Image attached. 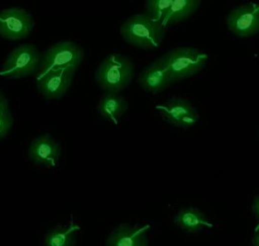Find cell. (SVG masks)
Wrapping results in <instances>:
<instances>
[{
    "mask_svg": "<svg viewBox=\"0 0 259 246\" xmlns=\"http://www.w3.org/2000/svg\"><path fill=\"white\" fill-rule=\"evenodd\" d=\"M165 31L162 24L145 13L133 15L120 27L123 39L131 46L143 50L157 49L164 39Z\"/></svg>",
    "mask_w": 259,
    "mask_h": 246,
    "instance_id": "1",
    "label": "cell"
},
{
    "mask_svg": "<svg viewBox=\"0 0 259 246\" xmlns=\"http://www.w3.org/2000/svg\"><path fill=\"white\" fill-rule=\"evenodd\" d=\"M134 75L132 60L122 54L112 53L98 66L96 81L105 92L118 93L129 86Z\"/></svg>",
    "mask_w": 259,
    "mask_h": 246,
    "instance_id": "2",
    "label": "cell"
},
{
    "mask_svg": "<svg viewBox=\"0 0 259 246\" xmlns=\"http://www.w3.org/2000/svg\"><path fill=\"white\" fill-rule=\"evenodd\" d=\"M160 61L167 68L174 83L193 77L205 68L208 56L194 47H179L164 54Z\"/></svg>",
    "mask_w": 259,
    "mask_h": 246,
    "instance_id": "3",
    "label": "cell"
},
{
    "mask_svg": "<svg viewBox=\"0 0 259 246\" xmlns=\"http://www.w3.org/2000/svg\"><path fill=\"white\" fill-rule=\"evenodd\" d=\"M84 56L83 49L72 41H60L54 44L41 57L36 81L52 71L64 69L77 71Z\"/></svg>",
    "mask_w": 259,
    "mask_h": 246,
    "instance_id": "4",
    "label": "cell"
},
{
    "mask_svg": "<svg viewBox=\"0 0 259 246\" xmlns=\"http://www.w3.org/2000/svg\"><path fill=\"white\" fill-rule=\"evenodd\" d=\"M40 61V53L34 45H20L7 56L0 70V77L17 80L31 76L38 70Z\"/></svg>",
    "mask_w": 259,
    "mask_h": 246,
    "instance_id": "5",
    "label": "cell"
},
{
    "mask_svg": "<svg viewBox=\"0 0 259 246\" xmlns=\"http://www.w3.org/2000/svg\"><path fill=\"white\" fill-rule=\"evenodd\" d=\"M34 27L31 15L20 7L0 10V36L18 41L28 37Z\"/></svg>",
    "mask_w": 259,
    "mask_h": 246,
    "instance_id": "6",
    "label": "cell"
},
{
    "mask_svg": "<svg viewBox=\"0 0 259 246\" xmlns=\"http://www.w3.org/2000/svg\"><path fill=\"white\" fill-rule=\"evenodd\" d=\"M231 33L241 38L254 36L259 32V3H247L232 9L226 17Z\"/></svg>",
    "mask_w": 259,
    "mask_h": 246,
    "instance_id": "7",
    "label": "cell"
},
{
    "mask_svg": "<svg viewBox=\"0 0 259 246\" xmlns=\"http://www.w3.org/2000/svg\"><path fill=\"white\" fill-rule=\"evenodd\" d=\"M161 116L169 125L187 130L193 128L199 121V113L192 104L182 97H172L156 106Z\"/></svg>",
    "mask_w": 259,
    "mask_h": 246,
    "instance_id": "8",
    "label": "cell"
},
{
    "mask_svg": "<svg viewBox=\"0 0 259 246\" xmlns=\"http://www.w3.org/2000/svg\"><path fill=\"white\" fill-rule=\"evenodd\" d=\"M62 154V146L49 134L35 137L28 146V158L35 165L55 168Z\"/></svg>",
    "mask_w": 259,
    "mask_h": 246,
    "instance_id": "9",
    "label": "cell"
},
{
    "mask_svg": "<svg viewBox=\"0 0 259 246\" xmlns=\"http://www.w3.org/2000/svg\"><path fill=\"white\" fill-rule=\"evenodd\" d=\"M75 73L73 69L52 71L36 81V88L46 100H60L69 90Z\"/></svg>",
    "mask_w": 259,
    "mask_h": 246,
    "instance_id": "10",
    "label": "cell"
},
{
    "mask_svg": "<svg viewBox=\"0 0 259 246\" xmlns=\"http://www.w3.org/2000/svg\"><path fill=\"white\" fill-rule=\"evenodd\" d=\"M138 81L143 91L152 94L160 93L174 84L167 68L160 59L147 65L141 72Z\"/></svg>",
    "mask_w": 259,
    "mask_h": 246,
    "instance_id": "11",
    "label": "cell"
},
{
    "mask_svg": "<svg viewBox=\"0 0 259 246\" xmlns=\"http://www.w3.org/2000/svg\"><path fill=\"white\" fill-rule=\"evenodd\" d=\"M150 225L121 224L109 233L105 246H148Z\"/></svg>",
    "mask_w": 259,
    "mask_h": 246,
    "instance_id": "12",
    "label": "cell"
},
{
    "mask_svg": "<svg viewBox=\"0 0 259 246\" xmlns=\"http://www.w3.org/2000/svg\"><path fill=\"white\" fill-rule=\"evenodd\" d=\"M174 223L186 233H199L213 227L203 211L192 207L181 208L174 217Z\"/></svg>",
    "mask_w": 259,
    "mask_h": 246,
    "instance_id": "13",
    "label": "cell"
},
{
    "mask_svg": "<svg viewBox=\"0 0 259 246\" xmlns=\"http://www.w3.org/2000/svg\"><path fill=\"white\" fill-rule=\"evenodd\" d=\"M97 110L104 120L117 124L128 110V103L118 93L105 92L99 101Z\"/></svg>",
    "mask_w": 259,
    "mask_h": 246,
    "instance_id": "14",
    "label": "cell"
},
{
    "mask_svg": "<svg viewBox=\"0 0 259 246\" xmlns=\"http://www.w3.org/2000/svg\"><path fill=\"white\" fill-rule=\"evenodd\" d=\"M201 4V0H172L162 25L167 28L182 23L197 12Z\"/></svg>",
    "mask_w": 259,
    "mask_h": 246,
    "instance_id": "15",
    "label": "cell"
},
{
    "mask_svg": "<svg viewBox=\"0 0 259 246\" xmlns=\"http://www.w3.org/2000/svg\"><path fill=\"white\" fill-rule=\"evenodd\" d=\"M81 227L71 222L67 226H59L50 230L44 236V246H74L76 234Z\"/></svg>",
    "mask_w": 259,
    "mask_h": 246,
    "instance_id": "16",
    "label": "cell"
},
{
    "mask_svg": "<svg viewBox=\"0 0 259 246\" xmlns=\"http://www.w3.org/2000/svg\"><path fill=\"white\" fill-rule=\"evenodd\" d=\"M171 3L172 0H147L144 5V13L153 21L162 24Z\"/></svg>",
    "mask_w": 259,
    "mask_h": 246,
    "instance_id": "17",
    "label": "cell"
},
{
    "mask_svg": "<svg viewBox=\"0 0 259 246\" xmlns=\"http://www.w3.org/2000/svg\"><path fill=\"white\" fill-rule=\"evenodd\" d=\"M14 119L9 108V103L6 101L0 106V140L5 138L13 127Z\"/></svg>",
    "mask_w": 259,
    "mask_h": 246,
    "instance_id": "18",
    "label": "cell"
},
{
    "mask_svg": "<svg viewBox=\"0 0 259 246\" xmlns=\"http://www.w3.org/2000/svg\"><path fill=\"white\" fill-rule=\"evenodd\" d=\"M251 210H252V213L254 214L255 218L258 221V224L256 225L254 231L256 232L259 229V194H257L253 201H252V205H251Z\"/></svg>",
    "mask_w": 259,
    "mask_h": 246,
    "instance_id": "19",
    "label": "cell"
},
{
    "mask_svg": "<svg viewBox=\"0 0 259 246\" xmlns=\"http://www.w3.org/2000/svg\"><path fill=\"white\" fill-rule=\"evenodd\" d=\"M252 245L259 246V229L255 232L253 235V240H252Z\"/></svg>",
    "mask_w": 259,
    "mask_h": 246,
    "instance_id": "20",
    "label": "cell"
},
{
    "mask_svg": "<svg viewBox=\"0 0 259 246\" xmlns=\"http://www.w3.org/2000/svg\"><path fill=\"white\" fill-rule=\"evenodd\" d=\"M6 101H7V99L4 96L3 92L0 91V106H2V104H4Z\"/></svg>",
    "mask_w": 259,
    "mask_h": 246,
    "instance_id": "21",
    "label": "cell"
}]
</instances>
